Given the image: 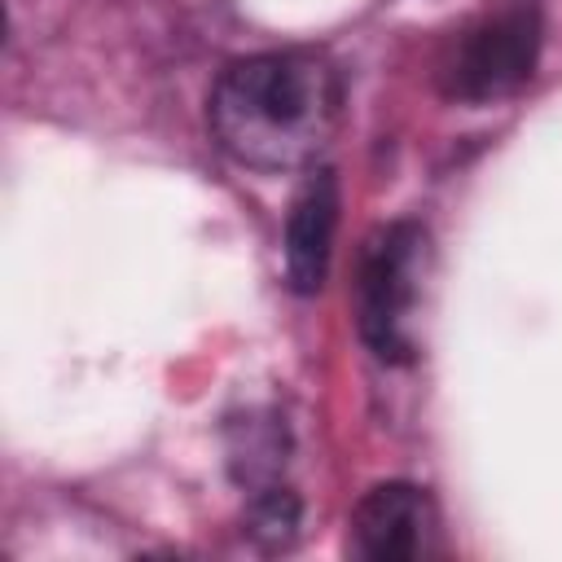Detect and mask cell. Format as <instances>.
Listing matches in <instances>:
<instances>
[{
	"label": "cell",
	"mask_w": 562,
	"mask_h": 562,
	"mask_svg": "<svg viewBox=\"0 0 562 562\" xmlns=\"http://www.w3.org/2000/svg\"><path fill=\"white\" fill-rule=\"evenodd\" d=\"M285 465V426L277 417H246L228 430V470L241 487H268Z\"/></svg>",
	"instance_id": "8992f818"
},
{
	"label": "cell",
	"mask_w": 562,
	"mask_h": 562,
	"mask_svg": "<svg viewBox=\"0 0 562 562\" xmlns=\"http://www.w3.org/2000/svg\"><path fill=\"white\" fill-rule=\"evenodd\" d=\"M435 501L404 479L373 483L351 509V553L369 562H417L435 549Z\"/></svg>",
	"instance_id": "277c9868"
},
{
	"label": "cell",
	"mask_w": 562,
	"mask_h": 562,
	"mask_svg": "<svg viewBox=\"0 0 562 562\" xmlns=\"http://www.w3.org/2000/svg\"><path fill=\"white\" fill-rule=\"evenodd\" d=\"M211 136L250 171L316 162L342 123V75L303 48L255 53L220 70L206 101Z\"/></svg>",
	"instance_id": "6da1fadb"
},
{
	"label": "cell",
	"mask_w": 562,
	"mask_h": 562,
	"mask_svg": "<svg viewBox=\"0 0 562 562\" xmlns=\"http://www.w3.org/2000/svg\"><path fill=\"white\" fill-rule=\"evenodd\" d=\"M338 228V180L329 167H312L285 215V281L294 294H316L329 272Z\"/></svg>",
	"instance_id": "5b68a950"
},
{
	"label": "cell",
	"mask_w": 562,
	"mask_h": 562,
	"mask_svg": "<svg viewBox=\"0 0 562 562\" xmlns=\"http://www.w3.org/2000/svg\"><path fill=\"white\" fill-rule=\"evenodd\" d=\"M540 0H496L487 4L439 61V88L452 101L487 105L514 97L540 61Z\"/></svg>",
	"instance_id": "7a4b0ae2"
},
{
	"label": "cell",
	"mask_w": 562,
	"mask_h": 562,
	"mask_svg": "<svg viewBox=\"0 0 562 562\" xmlns=\"http://www.w3.org/2000/svg\"><path fill=\"white\" fill-rule=\"evenodd\" d=\"M246 531L263 544V549H285L299 531V496L290 487H259L250 496V509H246Z\"/></svg>",
	"instance_id": "52a82bcc"
},
{
	"label": "cell",
	"mask_w": 562,
	"mask_h": 562,
	"mask_svg": "<svg viewBox=\"0 0 562 562\" xmlns=\"http://www.w3.org/2000/svg\"><path fill=\"white\" fill-rule=\"evenodd\" d=\"M426 255L430 237L413 220L382 224L364 250H360V272H356V325L364 347L386 360L404 364L413 360V307L422 299V277H426Z\"/></svg>",
	"instance_id": "3957f363"
}]
</instances>
